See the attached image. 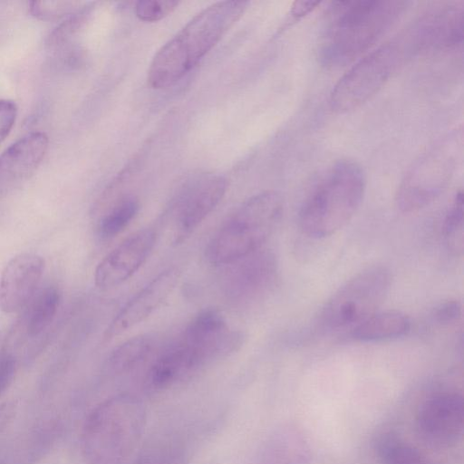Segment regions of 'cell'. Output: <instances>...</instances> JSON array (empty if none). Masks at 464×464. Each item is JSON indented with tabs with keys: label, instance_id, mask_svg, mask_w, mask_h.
<instances>
[{
	"label": "cell",
	"instance_id": "cell-1",
	"mask_svg": "<svg viewBox=\"0 0 464 464\" xmlns=\"http://www.w3.org/2000/svg\"><path fill=\"white\" fill-rule=\"evenodd\" d=\"M409 4L398 0L334 2L320 47L322 63L336 68L361 56L397 23Z\"/></svg>",
	"mask_w": 464,
	"mask_h": 464
},
{
	"label": "cell",
	"instance_id": "cell-2",
	"mask_svg": "<svg viewBox=\"0 0 464 464\" xmlns=\"http://www.w3.org/2000/svg\"><path fill=\"white\" fill-rule=\"evenodd\" d=\"M248 2L222 1L196 14L153 57L148 83L163 89L188 73L244 14Z\"/></svg>",
	"mask_w": 464,
	"mask_h": 464
},
{
	"label": "cell",
	"instance_id": "cell-3",
	"mask_svg": "<svg viewBox=\"0 0 464 464\" xmlns=\"http://www.w3.org/2000/svg\"><path fill=\"white\" fill-rule=\"evenodd\" d=\"M147 412L141 400L122 392L97 404L81 432V451L88 464H121L137 449Z\"/></svg>",
	"mask_w": 464,
	"mask_h": 464
},
{
	"label": "cell",
	"instance_id": "cell-4",
	"mask_svg": "<svg viewBox=\"0 0 464 464\" xmlns=\"http://www.w3.org/2000/svg\"><path fill=\"white\" fill-rule=\"evenodd\" d=\"M362 168L343 159L327 170L302 205L299 225L309 237L323 238L343 228L358 210L365 191Z\"/></svg>",
	"mask_w": 464,
	"mask_h": 464
},
{
	"label": "cell",
	"instance_id": "cell-5",
	"mask_svg": "<svg viewBox=\"0 0 464 464\" xmlns=\"http://www.w3.org/2000/svg\"><path fill=\"white\" fill-rule=\"evenodd\" d=\"M284 211L281 195L266 190L246 200L224 222L207 247L215 266L230 265L259 249L274 233Z\"/></svg>",
	"mask_w": 464,
	"mask_h": 464
},
{
	"label": "cell",
	"instance_id": "cell-6",
	"mask_svg": "<svg viewBox=\"0 0 464 464\" xmlns=\"http://www.w3.org/2000/svg\"><path fill=\"white\" fill-rule=\"evenodd\" d=\"M462 150L461 130H454L430 147L405 173L396 205L403 213L417 212L446 189L456 170Z\"/></svg>",
	"mask_w": 464,
	"mask_h": 464
},
{
	"label": "cell",
	"instance_id": "cell-7",
	"mask_svg": "<svg viewBox=\"0 0 464 464\" xmlns=\"http://www.w3.org/2000/svg\"><path fill=\"white\" fill-rule=\"evenodd\" d=\"M392 284L391 271L372 266L341 285L323 306L319 322L325 330L354 327L376 312L384 302Z\"/></svg>",
	"mask_w": 464,
	"mask_h": 464
},
{
	"label": "cell",
	"instance_id": "cell-8",
	"mask_svg": "<svg viewBox=\"0 0 464 464\" xmlns=\"http://www.w3.org/2000/svg\"><path fill=\"white\" fill-rule=\"evenodd\" d=\"M401 58V47L392 42L365 54L334 86L331 109L343 114L363 105L385 85Z\"/></svg>",
	"mask_w": 464,
	"mask_h": 464
},
{
	"label": "cell",
	"instance_id": "cell-9",
	"mask_svg": "<svg viewBox=\"0 0 464 464\" xmlns=\"http://www.w3.org/2000/svg\"><path fill=\"white\" fill-rule=\"evenodd\" d=\"M242 336L230 331L223 314L216 309L198 313L177 340L189 374L240 345Z\"/></svg>",
	"mask_w": 464,
	"mask_h": 464
},
{
	"label": "cell",
	"instance_id": "cell-10",
	"mask_svg": "<svg viewBox=\"0 0 464 464\" xmlns=\"http://www.w3.org/2000/svg\"><path fill=\"white\" fill-rule=\"evenodd\" d=\"M227 182L220 175L204 174L187 182L171 206L173 242L189 237L223 198Z\"/></svg>",
	"mask_w": 464,
	"mask_h": 464
},
{
	"label": "cell",
	"instance_id": "cell-11",
	"mask_svg": "<svg viewBox=\"0 0 464 464\" xmlns=\"http://www.w3.org/2000/svg\"><path fill=\"white\" fill-rule=\"evenodd\" d=\"M463 399L457 392H440L420 407L416 426L421 438L435 447H450L463 431Z\"/></svg>",
	"mask_w": 464,
	"mask_h": 464
},
{
	"label": "cell",
	"instance_id": "cell-12",
	"mask_svg": "<svg viewBox=\"0 0 464 464\" xmlns=\"http://www.w3.org/2000/svg\"><path fill=\"white\" fill-rule=\"evenodd\" d=\"M230 265L225 279V293L236 303L256 301L267 294L277 279L278 266L275 255L259 249Z\"/></svg>",
	"mask_w": 464,
	"mask_h": 464
},
{
	"label": "cell",
	"instance_id": "cell-13",
	"mask_svg": "<svg viewBox=\"0 0 464 464\" xmlns=\"http://www.w3.org/2000/svg\"><path fill=\"white\" fill-rule=\"evenodd\" d=\"M157 239L153 228L140 229L120 243L97 265L94 282L100 289L115 287L131 277L151 253Z\"/></svg>",
	"mask_w": 464,
	"mask_h": 464
},
{
	"label": "cell",
	"instance_id": "cell-14",
	"mask_svg": "<svg viewBox=\"0 0 464 464\" xmlns=\"http://www.w3.org/2000/svg\"><path fill=\"white\" fill-rule=\"evenodd\" d=\"M464 9L459 3L435 6L416 24L412 44L418 51L455 50L463 43Z\"/></svg>",
	"mask_w": 464,
	"mask_h": 464
},
{
	"label": "cell",
	"instance_id": "cell-15",
	"mask_svg": "<svg viewBox=\"0 0 464 464\" xmlns=\"http://www.w3.org/2000/svg\"><path fill=\"white\" fill-rule=\"evenodd\" d=\"M44 259L35 253H21L4 267L0 276V310L19 312L35 295L44 270Z\"/></svg>",
	"mask_w": 464,
	"mask_h": 464
},
{
	"label": "cell",
	"instance_id": "cell-16",
	"mask_svg": "<svg viewBox=\"0 0 464 464\" xmlns=\"http://www.w3.org/2000/svg\"><path fill=\"white\" fill-rule=\"evenodd\" d=\"M45 133H29L10 145L0 155V198L26 182L42 163L47 149Z\"/></svg>",
	"mask_w": 464,
	"mask_h": 464
},
{
	"label": "cell",
	"instance_id": "cell-17",
	"mask_svg": "<svg viewBox=\"0 0 464 464\" xmlns=\"http://www.w3.org/2000/svg\"><path fill=\"white\" fill-rule=\"evenodd\" d=\"M179 277V272L175 267L166 269L154 277L117 313L104 338H114L153 314L172 293Z\"/></svg>",
	"mask_w": 464,
	"mask_h": 464
},
{
	"label": "cell",
	"instance_id": "cell-18",
	"mask_svg": "<svg viewBox=\"0 0 464 464\" xmlns=\"http://www.w3.org/2000/svg\"><path fill=\"white\" fill-rule=\"evenodd\" d=\"M411 327V319L401 312H376L353 327L351 335L360 342H380L404 336Z\"/></svg>",
	"mask_w": 464,
	"mask_h": 464
},
{
	"label": "cell",
	"instance_id": "cell-19",
	"mask_svg": "<svg viewBox=\"0 0 464 464\" xmlns=\"http://www.w3.org/2000/svg\"><path fill=\"white\" fill-rule=\"evenodd\" d=\"M60 304L59 290L49 285L35 294L28 303L24 316V331L28 337L36 338L50 326Z\"/></svg>",
	"mask_w": 464,
	"mask_h": 464
},
{
	"label": "cell",
	"instance_id": "cell-20",
	"mask_svg": "<svg viewBox=\"0 0 464 464\" xmlns=\"http://www.w3.org/2000/svg\"><path fill=\"white\" fill-rule=\"evenodd\" d=\"M158 341L150 334L133 336L111 353L109 368L116 373H123L133 370L144 362L154 353Z\"/></svg>",
	"mask_w": 464,
	"mask_h": 464
},
{
	"label": "cell",
	"instance_id": "cell-21",
	"mask_svg": "<svg viewBox=\"0 0 464 464\" xmlns=\"http://www.w3.org/2000/svg\"><path fill=\"white\" fill-rule=\"evenodd\" d=\"M140 209L137 198L124 196L101 212L97 223V232L103 239H110L121 234L132 221Z\"/></svg>",
	"mask_w": 464,
	"mask_h": 464
},
{
	"label": "cell",
	"instance_id": "cell-22",
	"mask_svg": "<svg viewBox=\"0 0 464 464\" xmlns=\"http://www.w3.org/2000/svg\"><path fill=\"white\" fill-rule=\"evenodd\" d=\"M304 454V443L295 435L278 434L265 447L261 464H295L298 455Z\"/></svg>",
	"mask_w": 464,
	"mask_h": 464
},
{
	"label": "cell",
	"instance_id": "cell-23",
	"mask_svg": "<svg viewBox=\"0 0 464 464\" xmlns=\"http://www.w3.org/2000/svg\"><path fill=\"white\" fill-rule=\"evenodd\" d=\"M463 193L455 195L443 222V234L449 249L456 255L463 252Z\"/></svg>",
	"mask_w": 464,
	"mask_h": 464
},
{
	"label": "cell",
	"instance_id": "cell-24",
	"mask_svg": "<svg viewBox=\"0 0 464 464\" xmlns=\"http://www.w3.org/2000/svg\"><path fill=\"white\" fill-rule=\"evenodd\" d=\"M383 464H427L420 453L393 436H386L379 445Z\"/></svg>",
	"mask_w": 464,
	"mask_h": 464
},
{
	"label": "cell",
	"instance_id": "cell-25",
	"mask_svg": "<svg viewBox=\"0 0 464 464\" xmlns=\"http://www.w3.org/2000/svg\"><path fill=\"white\" fill-rule=\"evenodd\" d=\"M178 5L179 2L173 0L139 1L135 6V13L142 21L156 22L171 14Z\"/></svg>",
	"mask_w": 464,
	"mask_h": 464
},
{
	"label": "cell",
	"instance_id": "cell-26",
	"mask_svg": "<svg viewBox=\"0 0 464 464\" xmlns=\"http://www.w3.org/2000/svg\"><path fill=\"white\" fill-rule=\"evenodd\" d=\"M136 464H187V457L179 448L164 445L151 449Z\"/></svg>",
	"mask_w": 464,
	"mask_h": 464
},
{
	"label": "cell",
	"instance_id": "cell-27",
	"mask_svg": "<svg viewBox=\"0 0 464 464\" xmlns=\"http://www.w3.org/2000/svg\"><path fill=\"white\" fill-rule=\"evenodd\" d=\"M30 12L37 18L50 20L72 14V4L64 1H34L30 3Z\"/></svg>",
	"mask_w": 464,
	"mask_h": 464
},
{
	"label": "cell",
	"instance_id": "cell-28",
	"mask_svg": "<svg viewBox=\"0 0 464 464\" xmlns=\"http://www.w3.org/2000/svg\"><path fill=\"white\" fill-rule=\"evenodd\" d=\"M17 368L14 354L6 348L0 350V397L11 386Z\"/></svg>",
	"mask_w": 464,
	"mask_h": 464
},
{
	"label": "cell",
	"instance_id": "cell-29",
	"mask_svg": "<svg viewBox=\"0 0 464 464\" xmlns=\"http://www.w3.org/2000/svg\"><path fill=\"white\" fill-rule=\"evenodd\" d=\"M462 314V306L458 300H448L440 304L434 310L433 316L440 324H450L458 321Z\"/></svg>",
	"mask_w": 464,
	"mask_h": 464
},
{
	"label": "cell",
	"instance_id": "cell-30",
	"mask_svg": "<svg viewBox=\"0 0 464 464\" xmlns=\"http://www.w3.org/2000/svg\"><path fill=\"white\" fill-rule=\"evenodd\" d=\"M17 115V107L12 101L0 99V143L13 129Z\"/></svg>",
	"mask_w": 464,
	"mask_h": 464
},
{
	"label": "cell",
	"instance_id": "cell-31",
	"mask_svg": "<svg viewBox=\"0 0 464 464\" xmlns=\"http://www.w3.org/2000/svg\"><path fill=\"white\" fill-rule=\"evenodd\" d=\"M17 405L14 401L0 403V434L9 426L16 414Z\"/></svg>",
	"mask_w": 464,
	"mask_h": 464
},
{
	"label": "cell",
	"instance_id": "cell-32",
	"mask_svg": "<svg viewBox=\"0 0 464 464\" xmlns=\"http://www.w3.org/2000/svg\"><path fill=\"white\" fill-rule=\"evenodd\" d=\"M318 5H320L318 1H295L290 14L295 19L301 18L314 11Z\"/></svg>",
	"mask_w": 464,
	"mask_h": 464
}]
</instances>
